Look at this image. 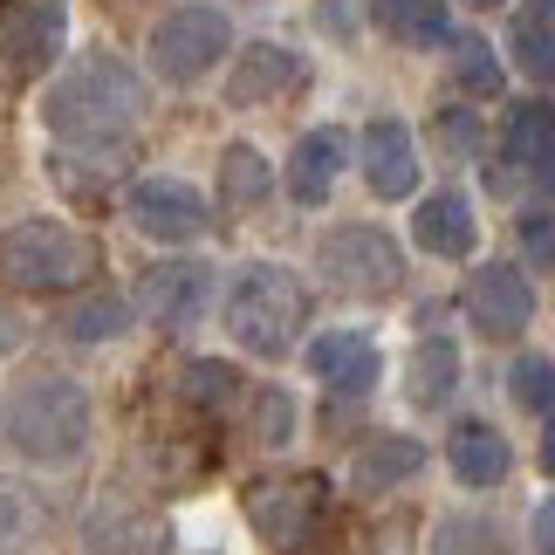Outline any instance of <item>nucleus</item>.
I'll return each instance as SVG.
<instances>
[{"mask_svg":"<svg viewBox=\"0 0 555 555\" xmlns=\"http://www.w3.org/2000/svg\"><path fill=\"white\" fill-rule=\"evenodd\" d=\"M41 117L62 144H124L144 117V76L117 55H82L41 96Z\"/></svg>","mask_w":555,"mask_h":555,"instance_id":"1","label":"nucleus"},{"mask_svg":"<svg viewBox=\"0 0 555 555\" xmlns=\"http://www.w3.org/2000/svg\"><path fill=\"white\" fill-rule=\"evenodd\" d=\"M0 439L14 446L21 460L55 466L76 460L90 446V391L76 377H21L8 398H0Z\"/></svg>","mask_w":555,"mask_h":555,"instance_id":"2","label":"nucleus"},{"mask_svg":"<svg viewBox=\"0 0 555 555\" xmlns=\"http://www.w3.org/2000/svg\"><path fill=\"white\" fill-rule=\"evenodd\" d=\"M220 315H227V336L241 350H254V357H288L295 336H302V323H309V288L295 282L288 268L254 261V268L233 274Z\"/></svg>","mask_w":555,"mask_h":555,"instance_id":"3","label":"nucleus"},{"mask_svg":"<svg viewBox=\"0 0 555 555\" xmlns=\"http://www.w3.org/2000/svg\"><path fill=\"white\" fill-rule=\"evenodd\" d=\"M96 274V241L62 220H21L0 233V288L21 295H69Z\"/></svg>","mask_w":555,"mask_h":555,"instance_id":"4","label":"nucleus"},{"mask_svg":"<svg viewBox=\"0 0 555 555\" xmlns=\"http://www.w3.org/2000/svg\"><path fill=\"white\" fill-rule=\"evenodd\" d=\"M233 49V28L220 8H206V0H192V8H172L152 28V69L165 82H199L212 62Z\"/></svg>","mask_w":555,"mask_h":555,"instance_id":"5","label":"nucleus"},{"mask_svg":"<svg viewBox=\"0 0 555 555\" xmlns=\"http://www.w3.org/2000/svg\"><path fill=\"white\" fill-rule=\"evenodd\" d=\"M315 261L344 295H391L404 282V254L384 227H330Z\"/></svg>","mask_w":555,"mask_h":555,"instance_id":"6","label":"nucleus"},{"mask_svg":"<svg viewBox=\"0 0 555 555\" xmlns=\"http://www.w3.org/2000/svg\"><path fill=\"white\" fill-rule=\"evenodd\" d=\"M124 206H131V227L144 233V241H158V247H185V241H199V233L212 227L206 199L185 179H138Z\"/></svg>","mask_w":555,"mask_h":555,"instance_id":"7","label":"nucleus"},{"mask_svg":"<svg viewBox=\"0 0 555 555\" xmlns=\"http://www.w3.org/2000/svg\"><path fill=\"white\" fill-rule=\"evenodd\" d=\"M62 28H69V8L62 0H35V8L0 14V82H28L55 62Z\"/></svg>","mask_w":555,"mask_h":555,"instance_id":"8","label":"nucleus"},{"mask_svg":"<svg viewBox=\"0 0 555 555\" xmlns=\"http://www.w3.org/2000/svg\"><path fill=\"white\" fill-rule=\"evenodd\" d=\"M466 315H474L480 336H494V344H515L528 330V315H535V288H528L521 268L507 261H487L474 274V288H466Z\"/></svg>","mask_w":555,"mask_h":555,"instance_id":"9","label":"nucleus"},{"mask_svg":"<svg viewBox=\"0 0 555 555\" xmlns=\"http://www.w3.org/2000/svg\"><path fill=\"white\" fill-rule=\"evenodd\" d=\"M206 295H212L206 261H158V268L138 274V309L152 315V323H165V330L192 323V315L206 309Z\"/></svg>","mask_w":555,"mask_h":555,"instance_id":"10","label":"nucleus"},{"mask_svg":"<svg viewBox=\"0 0 555 555\" xmlns=\"http://www.w3.org/2000/svg\"><path fill=\"white\" fill-rule=\"evenodd\" d=\"M364 179L377 199H412V185H418V144L412 131H404L398 117H377L371 131H364Z\"/></svg>","mask_w":555,"mask_h":555,"instance_id":"11","label":"nucleus"},{"mask_svg":"<svg viewBox=\"0 0 555 555\" xmlns=\"http://www.w3.org/2000/svg\"><path fill=\"white\" fill-rule=\"evenodd\" d=\"M377 344L371 336H357V330H330V336H315L309 344V371L330 384V391H344V398H364L371 384H377Z\"/></svg>","mask_w":555,"mask_h":555,"instance_id":"12","label":"nucleus"},{"mask_svg":"<svg viewBox=\"0 0 555 555\" xmlns=\"http://www.w3.org/2000/svg\"><path fill=\"white\" fill-rule=\"evenodd\" d=\"M412 241H418L425 254H439V261H466V254H474V241H480L474 199H466V192H433V199H418Z\"/></svg>","mask_w":555,"mask_h":555,"instance_id":"13","label":"nucleus"},{"mask_svg":"<svg viewBox=\"0 0 555 555\" xmlns=\"http://www.w3.org/2000/svg\"><path fill=\"white\" fill-rule=\"evenodd\" d=\"M295 82H302V55L282 49V41H254V49H241V62L227 76V103H274Z\"/></svg>","mask_w":555,"mask_h":555,"instance_id":"14","label":"nucleus"},{"mask_svg":"<svg viewBox=\"0 0 555 555\" xmlns=\"http://www.w3.org/2000/svg\"><path fill=\"white\" fill-rule=\"evenodd\" d=\"M315 480H268V487H254V501H247V515L254 528L274 542V548H288V542H302V528L315 521Z\"/></svg>","mask_w":555,"mask_h":555,"instance_id":"15","label":"nucleus"},{"mask_svg":"<svg viewBox=\"0 0 555 555\" xmlns=\"http://www.w3.org/2000/svg\"><path fill=\"white\" fill-rule=\"evenodd\" d=\"M172 535H165L158 515H138V507H103L82 528V555H165Z\"/></svg>","mask_w":555,"mask_h":555,"instance_id":"16","label":"nucleus"},{"mask_svg":"<svg viewBox=\"0 0 555 555\" xmlns=\"http://www.w3.org/2000/svg\"><path fill=\"white\" fill-rule=\"evenodd\" d=\"M344 152H350L344 131H330V124H323V131H309L302 144H295V158H288V192L302 206H323L336 172H344Z\"/></svg>","mask_w":555,"mask_h":555,"instance_id":"17","label":"nucleus"},{"mask_svg":"<svg viewBox=\"0 0 555 555\" xmlns=\"http://www.w3.org/2000/svg\"><path fill=\"white\" fill-rule=\"evenodd\" d=\"M446 460H453V480H466V487H501L507 466H515V453H507V439L494 425H453Z\"/></svg>","mask_w":555,"mask_h":555,"instance_id":"18","label":"nucleus"},{"mask_svg":"<svg viewBox=\"0 0 555 555\" xmlns=\"http://www.w3.org/2000/svg\"><path fill=\"white\" fill-rule=\"evenodd\" d=\"M425 474V446L418 439H404V433H377L364 439V453H357V487H398V480H412Z\"/></svg>","mask_w":555,"mask_h":555,"instance_id":"19","label":"nucleus"},{"mask_svg":"<svg viewBox=\"0 0 555 555\" xmlns=\"http://www.w3.org/2000/svg\"><path fill=\"white\" fill-rule=\"evenodd\" d=\"M41 528H49V501L35 494L28 480H0V555H21L41 542Z\"/></svg>","mask_w":555,"mask_h":555,"instance_id":"20","label":"nucleus"},{"mask_svg":"<svg viewBox=\"0 0 555 555\" xmlns=\"http://www.w3.org/2000/svg\"><path fill=\"white\" fill-rule=\"evenodd\" d=\"M268 192H274V165L254 152V144H227L220 152V199L233 212H247V206H261Z\"/></svg>","mask_w":555,"mask_h":555,"instance_id":"21","label":"nucleus"},{"mask_svg":"<svg viewBox=\"0 0 555 555\" xmlns=\"http://www.w3.org/2000/svg\"><path fill=\"white\" fill-rule=\"evenodd\" d=\"M453 384H460V350L446 344V336H425V344L412 350V377H404L412 404H446Z\"/></svg>","mask_w":555,"mask_h":555,"instance_id":"22","label":"nucleus"},{"mask_svg":"<svg viewBox=\"0 0 555 555\" xmlns=\"http://www.w3.org/2000/svg\"><path fill=\"white\" fill-rule=\"evenodd\" d=\"M377 28L391 41H412V49H433V41L453 35L439 0H377Z\"/></svg>","mask_w":555,"mask_h":555,"instance_id":"23","label":"nucleus"},{"mask_svg":"<svg viewBox=\"0 0 555 555\" xmlns=\"http://www.w3.org/2000/svg\"><path fill=\"white\" fill-rule=\"evenodd\" d=\"M507 152L521 165L555 152V103H515V111H507Z\"/></svg>","mask_w":555,"mask_h":555,"instance_id":"24","label":"nucleus"},{"mask_svg":"<svg viewBox=\"0 0 555 555\" xmlns=\"http://www.w3.org/2000/svg\"><path fill=\"white\" fill-rule=\"evenodd\" d=\"M507 391L528 418H555V364L548 357H521L515 371H507Z\"/></svg>","mask_w":555,"mask_h":555,"instance_id":"25","label":"nucleus"},{"mask_svg":"<svg viewBox=\"0 0 555 555\" xmlns=\"http://www.w3.org/2000/svg\"><path fill=\"white\" fill-rule=\"evenodd\" d=\"M453 76H460L466 96H494L501 90V62H494V49H487L480 35H460L453 41Z\"/></svg>","mask_w":555,"mask_h":555,"instance_id":"26","label":"nucleus"},{"mask_svg":"<svg viewBox=\"0 0 555 555\" xmlns=\"http://www.w3.org/2000/svg\"><path fill=\"white\" fill-rule=\"evenodd\" d=\"M131 302L124 295H96V302H82V309H69V336L76 344H103V336H117V330H131Z\"/></svg>","mask_w":555,"mask_h":555,"instance_id":"27","label":"nucleus"},{"mask_svg":"<svg viewBox=\"0 0 555 555\" xmlns=\"http://www.w3.org/2000/svg\"><path fill=\"white\" fill-rule=\"evenodd\" d=\"M254 439L261 446H288L295 439V398L288 391H254Z\"/></svg>","mask_w":555,"mask_h":555,"instance_id":"28","label":"nucleus"},{"mask_svg":"<svg viewBox=\"0 0 555 555\" xmlns=\"http://www.w3.org/2000/svg\"><path fill=\"white\" fill-rule=\"evenodd\" d=\"M515 62L535 82H555V28H542V21H521L515 28Z\"/></svg>","mask_w":555,"mask_h":555,"instance_id":"29","label":"nucleus"},{"mask_svg":"<svg viewBox=\"0 0 555 555\" xmlns=\"http://www.w3.org/2000/svg\"><path fill=\"white\" fill-rule=\"evenodd\" d=\"M439 555H507L494 521H446L439 528Z\"/></svg>","mask_w":555,"mask_h":555,"instance_id":"30","label":"nucleus"},{"mask_svg":"<svg viewBox=\"0 0 555 555\" xmlns=\"http://www.w3.org/2000/svg\"><path fill=\"white\" fill-rule=\"evenodd\" d=\"M179 391H185L192 404H220V398H233V371H227V364H212V357H199V364L185 371Z\"/></svg>","mask_w":555,"mask_h":555,"instance_id":"31","label":"nucleus"},{"mask_svg":"<svg viewBox=\"0 0 555 555\" xmlns=\"http://www.w3.org/2000/svg\"><path fill=\"white\" fill-rule=\"evenodd\" d=\"M521 254H528L535 268H555V220H548V212L521 220Z\"/></svg>","mask_w":555,"mask_h":555,"instance_id":"32","label":"nucleus"},{"mask_svg":"<svg viewBox=\"0 0 555 555\" xmlns=\"http://www.w3.org/2000/svg\"><path fill=\"white\" fill-rule=\"evenodd\" d=\"M439 138H446V152H453V158L480 152V124L466 117V111H446V117H439Z\"/></svg>","mask_w":555,"mask_h":555,"instance_id":"33","label":"nucleus"},{"mask_svg":"<svg viewBox=\"0 0 555 555\" xmlns=\"http://www.w3.org/2000/svg\"><path fill=\"white\" fill-rule=\"evenodd\" d=\"M528 542H535V555H555V501L535 507V521H528Z\"/></svg>","mask_w":555,"mask_h":555,"instance_id":"34","label":"nucleus"},{"mask_svg":"<svg viewBox=\"0 0 555 555\" xmlns=\"http://www.w3.org/2000/svg\"><path fill=\"white\" fill-rule=\"evenodd\" d=\"M542 466L555 474V418H548V439H542Z\"/></svg>","mask_w":555,"mask_h":555,"instance_id":"35","label":"nucleus"},{"mask_svg":"<svg viewBox=\"0 0 555 555\" xmlns=\"http://www.w3.org/2000/svg\"><path fill=\"white\" fill-rule=\"evenodd\" d=\"M535 172H542V185L555 192V152H548V158H535Z\"/></svg>","mask_w":555,"mask_h":555,"instance_id":"36","label":"nucleus"},{"mask_svg":"<svg viewBox=\"0 0 555 555\" xmlns=\"http://www.w3.org/2000/svg\"><path fill=\"white\" fill-rule=\"evenodd\" d=\"M528 14H542V21H555V0H528Z\"/></svg>","mask_w":555,"mask_h":555,"instance_id":"37","label":"nucleus"},{"mask_svg":"<svg viewBox=\"0 0 555 555\" xmlns=\"http://www.w3.org/2000/svg\"><path fill=\"white\" fill-rule=\"evenodd\" d=\"M466 8H501V0H466Z\"/></svg>","mask_w":555,"mask_h":555,"instance_id":"38","label":"nucleus"}]
</instances>
